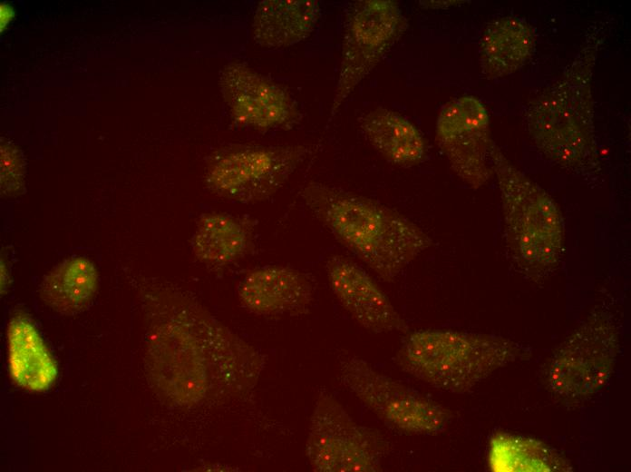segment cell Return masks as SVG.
<instances>
[{"label": "cell", "mask_w": 631, "mask_h": 472, "mask_svg": "<svg viewBox=\"0 0 631 472\" xmlns=\"http://www.w3.org/2000/svg\"><path fill=\"white\" fill-rule=\"evenodd\" d=\"M490 166L497 176L506 237L514 258L529 273L548 271L558 264L563 248V219L556 203L494 144Z\"/></svg>", "instance_id": "4"}, {"label": "cell", "mask_w": 631, "mask_h": 472, "mask_svg": "<svg viewBox=\"0 0 631 472\" xmlns=\"http://www.w3.org/2000/svg\"><path fill=\"white\" fill-rule=\"evenodd\" d=\"M601 30L590 29L562 75L525 111L529 133L540 152L569 171H584L594 157L591 79Z\"/></svg>", "instance_id": "2"}, {"label": "cell", "mask_w": 631, "mask_h": 472, "mask_svg": "<svg viewBox=\"0 0 631 472\" xmlns=\"http://www.w3.org/2000/svg\"><path fill=\"white\" fill-rule=\"evenodd\" d=\"M9 369L20 387L43 391L57 376L55 362L34 326L23 316L15 317L7 330Z\"/></svg>", "instance_id": "17"}, {"label": "cell", "mask_w": 631, "mask_h": 472, "mask_svg": "<svg viewBox=\"0 0 631 472\" xmlns=\"http://www.w3.org/2000/svg\"><path fill=\"white\" fill-rule=\"evenodd\" d=\"M306 449L315 471L376 472L382 470L385 445L376 433L357 424L334 397L322 393Z\"/></svg>", "instance_id": "8"}, {"label": "cell", "mask_w": 631, "mask_h": 472, "mask_svg": "<svg viewBox=\"0 0 631 472\" xmlns=\"http://www.w3.org/2000/svg\"><path fill=\"white\" fill-rule=\"evenodd\" d=\"M369 144L391 164L409 168L426 156V143L417 127L401 113L375 108L359 120Z\"/></svg>", "instance_id": "15"}, {"label": "cell", "mask_w": 631, "mask_h": 472, "mask_svg": "<svg viewBox=\"0 0 631 472\" xmlns=\"http://www.w3.org/2000/svg\"><path fill=\"white\" fill-rule=\"evenodd\" d=\"M312 145L234 144L216 151L207 163L205 181L218 197L240 203L276 193L315 152Z\"/></svg>", "instance_id": "5"}, {"label": "cell", "mask_w": 631, "mask_h": 472, "mask_svg": "<svg viewBox=\"0 0 631 472\" xmlns=\"http://www.w3.org/2000/svg\"><path fill=\"white\" fill-rule=\"evenodd\" d=\"M98 288V272L84 257H72L56 265L40 285L41 299L55 311L73 315L86 310Z\"/></svg>", "instance_id": "18"}, {"label": "cell", "mask_w": 631, "mask_h": 472, "mask_svg": "<svg viewBox=\"0 0 631 472\" xmlns=\"http://www.w3.org/2000/svg\"><path fill=\"white\" fill-rule=\"evenodd\" d=\"M436 140L453 172L471 188L483 185L490 176L488 112L474 96L454 98L443 105L436 123Z\"/></svg>", "instance_id": "10"}, {"label": "cell", "mask_w": 631, "mask_h": 472, "mask_svg": "<svg viewBox=\"0 0 631 472\" xmlns=\"http://www.w3.org/2000/svg\"><path fill=\"white\" fill-rule=\"evenodd\" d=\"M320 15L315 0H264L254 13L253 41L265 47L280 48L306 39Z\"/></svg>", "instance_id": "14"}, {"label": "cell", "mask_w": 631, "mask_h": 472, "mask_svg": "<svg viewBox=\"0 0 631 472\" xmlns=\"http://www.w3.org/2000/svg\"><path fill=\"white\" fill-rule=\"evenodd\" d=\"M240 304L261 316L297 315L313 300V286L305 274L286 266H267L245 275L238 288Z\"/></svg>", "instance_id": "13"}, {"label": "cell", "mask_w": 631, "mask_h": 472, "mask_svg": "<svg viewBox=\"0 0 631 472\" xmlns=\"http://www.w3.org/2000/svg\"><path fill=\"white\" fill-rule=\"evenodd\" d=\"M526 353L519 344L495 335L426 329L407 336L397 363L431 387L461 394Z\"/></svg>", "instance_id": "3"}, {"label": "cell", "mask_w": 631, "mask_h": 472, "mask_svg": "<svg viewBox=\"0 0 631 472\" xmlns=\"http://www.w3.org/2000/svg\"><path fill=\"white\" fill-rule=\"evenodd\" d=\"M490 462L498 471H559L566 467L564 460L541 442L507 434L492 438Z\"/></svg>", "instance_id": "20"}, {"label": "cell", "mask_w": 631, "mask_h": 472, "mask_svg": "<svg viewBox=\"0 0 631 472\" xmlns=\"http://www.w3.org/2000/svg\"><path fill=\"white\" fill-rule=\"evenodd\" d=\"M339 379L387 427L407 435H436L451 414L435 401L375 370L356 356L343 359Z\"/></svg>", "instance_id": "6"}, {"label": "cell", "mask_w": 631, "mask_h": 472, "mask_svg": "<svg viewBox=\"0 0 631 472\" xmlns=\"http://www.w3.org/2000/svg\"><path fill=\"white\" fill-rule=\"evenodd\" d=\"M221 94L233 121L257 131L290 128L302 118L295 99L279 84L240 62L219 76Z\"/></svg>", "instance_id": "11"}, {"label": "cell", "mask_w": 631, "mask_h": 472, "mask_svg": "<svg viewBox=\"0 0 631 472\" xmlns=\"http://www.w3.org/2000/svg\"><path fill=\"white\" fill-rule=\"evenodd\" d=\"M300 194L313 215L383 281H393L432 243L415 222L374 199L316 182Z\"/></svg>", "instance_id": "1"}, {"label": "cell", "mask_w": 631, "mask_h": 472, "mask_svg": "<svg viewBox=\"0 0 631 472\" xmlns=\"http://www.w3.org/2000/svg\"><path fill=\"white\" fill-rule=\"evenodd\" d=\"M612 321L596 316L586 321L558 349L548 369L552 391L567 400L587 398L608 381L618 351Z\"/></svg>", "instance_id": "9"}, {"label": "cell", "mask_w": 631, "mask_h": 472, "mask_svg": "<svg viewBox=\"0 0 631 472\" xmlns=\"http://www.w3.org/2000/svg\"><path fill=\"white\" fill-rule=\"evenodd\" d=\"M250 239V228L244 220L223 212L207 213L197 223L191 250L200 261L223 266L241 258Z\"/></svg>", "instance_id": "19"}, {"label": "cell", "mask_w": 631, "mask_h": 472, "mask_svg": "<svg viewBox=\"0 0 631 472\" xmlns=\"http://www.w3.org/2000/svg\"><path fill=\"white\" fill-rule=\"evenodd\" d=\"M332 291L346 311L364 329L375 333L408 331V325L385 293L358 264L342 255L325 263Z\"/></svg>", "instance_id": "12"}, {"label": "cell", "mask_w": 631, "mask_h": 472, "mask_svg": "<svg viewBox=\"0 0 631 472\" xmlns=\"http://www.w3.org/2000/svg\"><path fill=\"white\" fill-rule=\"evenodd\" d=\"M535 35L530 25L513 16L498 18L484 29L479 44L481 74L488 79L508 75L531 56Z\"/></svg>", "instance_id": "16"}, {"label": "cell", "mask_w": 631, "mask_h": 472, "mask_svg": "<svg viewBox=\"0 0 631 472\" xmlns=\"http://www.w3.org/2000/svg\"><path fill=\"white\" fill-rule=\"evenodd\" d=\"M407 28L392 0H360L346 13L338 78L328 121Z\"/></svg>", "instance_id": "7"}]
</instances>
